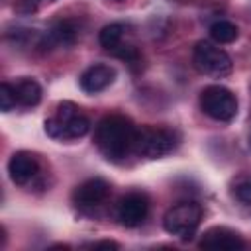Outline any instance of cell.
Listing matches in <instances>:
<instances>
[{
	"label": "cell",
	"instance_id": "1",
	"mask_svg": "<svg viewBox=\"0 0 251 251\" xmlns=\"http://www.w3.org/2000/svg\"><path fill=\"white\" fill-rule=\"evenodd\" d=\"M133 139H135V127L124 116L112 114L96 124L94 143L100 149V153L110 161H122L127 153H131Z\"/></svg>",
	"mask_w": 251,
	"mask_h": 251
},
{
	"label": "cell",
	"instance_id": "2",
	"mask_svg": "<svg viewBox=\"0 0 251 251\" xmlns=\"http://www.w3.org/2000/svg\"><path fill=\"white\" fill-rule=\"evenodd\" d=\"M176 145V133L167 127H141L135 129L133 153L145 159H161Z\"/></svg>",
	"mask_w": 251,
	"mask_h": 251
},
{
	"label": "cell",
	"instance_id": "3",
	"mask_svg": "<svg viewBox=\"0 0 251 251\" xmlns=\"http://www.w3.org/2000/svg\"><path fill=\"white\" fill-rule=\"evenodd\" d=\"M200 108L216 122H231L237 114V98L229 88L210 84L200 92Z\"/></svg>",
	"mask_w": 251,
	"mask_h": 251
},
{
	"label": "cell",
	"instance_id": "4",
	"mask_svg": "<svg viewBox=\"0 0 251 251\" xmlns=\"http://www.w3.org/2000/svg\"><path fill=\"white\" fill-rule=\"evenodd\" d=\"M202 220V208L196 202H180L169 208L163 218V227L167 233L176 235L180 239H190Z\"/></svg>",
	"mask_w": 251,
	"mask_h": 251
},
{
	"label": "cell",
	"instance_id": "5",
	"mask_svg": "<svg viewBox=\"0 0 251 251\" xmlns=\"http://www.w3.org/2000/svg\"><path fill=\"white\" fill-rule=\"evenodd\" d=\"M194 65L200 73L210 75L214 78H222L227 76L233 69L231 57L218 45H214L212 41H198L192 53Z\"/></svg>",
	"mask_w": 251,
	"mask_h": 251
},
{
	"label": "cell",
	"instance_id": "6",
	"mask_svg": "<svg viewBox=\"0 0 251 251\" xmlns=\"http://www.w3.org/2000/svg\"><path fill=\"white\" fill-rule=\"evenodd\" d=\"M110 194V184L108 180L100 178V176H94V178H88L84 182H80L75 192H73V204L78 208V210H92L96 206H100Z\"/></svg>",
	"mask_w": 251,
	"mask_h": 251
},
{
	"label": "cell",
	"instance_id": "7",
	"mask_svg": "<svg viewBox=\"0 0 251 251\" xmlns=\"http://www.w3.org/2000/svg\"><path fill=\"white\" fill-rule=\"evenodd\" d=\"M147 212H149V202L147 196L141 192H129L118 204V220L126 227H137L139 224H143Z\"/></svg>",
	"mask_w": 251,
	"mask_h": 251
},
{
	"label": "cell",
	"instance_id": "8",
	"mask_svg": "<svg viewBox=\"0 0 251 251\" xmlns=\"http://www.w3.org/2000/svg\"><path fill=\"white\" fill-rule=\"evenodd\" d=\"M114 78H116V71H114V67L98 63V65L88 67V69L80 75L78 84H80V88H82L84 92H88V94H96V92L106 90V88L114 82Z\"/></svg>",
	"mask_w": 251,
	"mask_h": 251
},
{
	"label": "cell",
	"instance_id": "9",
	"mask_svg": "<svg viewBox=\"0 0 251 251\" xmlns=\"http://www.w3.org/2000/svg\"><path fill=\"white\" fill-rule=\"evenodd\" d=\"M37 171H39V163H37L35 155L27 153V151H18L8 161V173H10L12 182H16V184L29 182L37 175Z\"/></svg>",
	"mask_w": 251,
	"mask_h": 251
},
{
	"label": "cell",
	"instance_id": "10",
	"mask_svg": "<svg viewBox=\"0 0 251 251\" xmlns=\"http://www.w3.org/2000/svg\"><path fill=\"white\" fill-rule=\"evenodd\" d=\"M198 245L202 249H227V251H231V249H241L243 239L235 231H231L229 227H210L202 235Z\"/></svg>",
	"mask_w": 251,
	"mask_h": 251
},
{
	"label": "cell",
	"instance_id": "11",
	"mask_svg": "<svg viewBox=\"0 0 251 251\" xmlns=\"http://www.w3.org/2000/svg\"><path fill=\"white\" fill-rule=\"evenodd\" d=\"M75 41H76V27H75V24L69 22V20H61V22H57L47 31V35L43 37L41 45L43 47L49 45V49L51 47H69Z\"/></svg>",
	"mask_w": 251,
	"mask_h": 251
},
{
	"label": "cell",
	"instance_id": "12",
	"mask_svg": "<svg viewBox=\"0 0 251 251\" xmlns=\"http://www.w3.org/2000/svg\"><path fill=\"white\" fill-rule=\"evenodd\" d=\"M14 92H16L18 104H22L25 108H33L41 100V86L33 78H20L14 84Z\"/></svg>",
	"mask_w": 251,
	"mask_h": 251
},
{
	"label": "cell",
	"instance_id": "13",
	"mask_svg": "<svg viewBox=\"0 0 251 251\" xmlns=\"http://www.w3.org/2000/svg\"><path fill=\"white\" fill-rule=\"evenodd\" d=\"M237 35H239V29L229 20H218V22H214L210 25V37L216 43H222V45L224 43H231V41L237 39Z\"/></svg>",
	"mask_w": 251,
	"mask_h": 251
},
{
	"label": "cell",
	"instance_id": "14",
	"mask_svg": "<svg viewBox=\"0 0 251 251\" xmlns=\"http://www.w3.org/2000/svg\"><path fill=\"white\" fill-rule=\"evenodd\" d=\"M124 33H126L124 24H108V25H104V27L100 29L98 41H100V45H102L104 49L112 51L114 47H118V45L122 43Z\"/></svg>",
	"mask_w": 251,
	"mask_h": 251
},
{
	"label": "cell",
	"instance_id": "15",
	"mask_svg": "<svg viewBox=\"0 0 251 251\" xmlns=\"http://www.w3.org/2000/svg\"><path fill=\"white\" fill-rule=\"evenodd\" d=\"M63 127H65V139H78V137H84L88 133L90 122H88L86 116H82L78 112L69 122H63Z\"/></svg>",
	"mask_w": 251,
	"mask_h": 251
},
{
	"label": "cell",
	"instance_id": "16",
	"mask_svg": "<svg viewBox=\"0 0 251 251\" xmlns=\"http://www.w3.org/2000/svg\"><path fill=\"white\" fill-rule=\"evenodd\" d=\"M16 104H18V98H16L14 86L8 82H2L0 84V110L10 112L12 108H16Z\"/></svg>",
	"mask_w": 251,
	"mask_h": 251
},
{
	"label": "cell",
	"instance_id": "17",
	"mask_svg": "<svg viewBox=\"0 0 251 251\" xmlns=\"http://www.w3.org/2000/svg\"><path fill=\"white\" fill-rule=\"evenodd\" d=\"M110 53L116 55V57H120V59H124V61H127V63H137V61H139V53H137V49L131 47V45H122V43H120V45L114 47Z\"/></svg>",
	"mask_w": 251,
	"mask_h": 251
},
{
	"label": "cell",
	"instance_id": "18",
	"mask_svg": "<svg viewBox=\"0 0 251 251\" xmlns=\"http://www.w3.org/2000/svg\"><path fill=\"white\" fill-rule=\"evenodd\" d=\"M78 114V108L73 104V102H61L59 106H57V120H61V122H69L73 116H76Z\"/></svg>",
	"mask_w": 251,
	"mask_h": 251
},
{
	"label": "cell",
	"instance_id": "19",
	"mask_svg": "<svg viewBox=\"0 0 251 251\" xmlns=\"http://www.w3.org/2000/svg\"><path fill=\"white\" fill-rule=\"evenodd\" d=\"M235 198L243 204H251V180H243L235 186Z\"/></svg>",
	"mask_w": 251,
	"mask_h": 251
},
{
	"label": "cell",
	"instance_id": "20",
	"mask_svg": "<svg viewBox=\"0 0 251 251\" xmlns=\"http://www.w3.org/2000/svg\"><path fill=\"white\" fill-rule=\"evenodd\" d=\"M90 247L92 249H118L120 245L116 241H98V243H92Z\"/></svg>",
	"mask_w": 251,
	"mask_h": 251
},
{
	"label": "cell",
	"instance_id": "21",
	"mask_svg": "<svg viewBox=\"0 0 251 251\" xmlns=\"http://www.w3.org/2000/svg\"><path fill=\"white\" fill-rule=\"evenodd\" d=\"M249 145H251V141H249Z\"/></svg>",
	"mask_w": 251,
	"mask_h": 251
}]
</instances>
